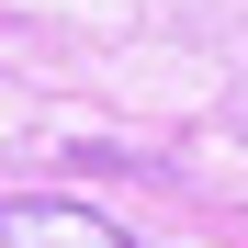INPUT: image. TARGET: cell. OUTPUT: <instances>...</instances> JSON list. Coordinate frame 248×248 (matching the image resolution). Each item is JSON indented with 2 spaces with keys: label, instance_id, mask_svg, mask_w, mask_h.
Returning <instances> with one entry per match:
<instances>
[{
  "label": "cell",
  "instance_id": "obj_1",
  "mask_svg": "<svg viewBox=\"0 0 248 248\" xmlns=\"http://www.w3.org/2000/svg\"><path fill=\"white\" fill-rule=\"evenodd\" d=\"M0 248H136L124 226H102V215H79V203H12V215H0Z\"/></svg>",
  "mask_w": 248,
  "mask_h": 248
}]
</instances>
